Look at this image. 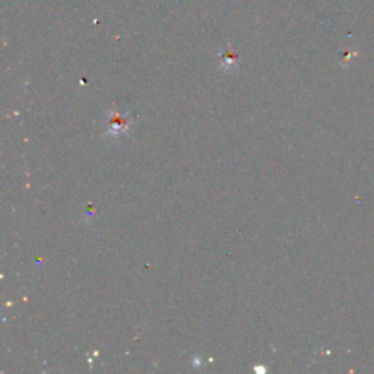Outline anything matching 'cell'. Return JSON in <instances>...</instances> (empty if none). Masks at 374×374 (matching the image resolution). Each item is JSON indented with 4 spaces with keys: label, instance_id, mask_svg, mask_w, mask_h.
<instances>
[{
    "label": "cell",
    "instance_id": "1",
    "mask_svg": "<svg viewBox=\"0 0 374 374\" xmlns=\"http://www.w3.org/2000/svg\"><path fill=\"white\" fill-rule=\"evenodd\" d=\"M237 60H238V56L233 50H227V52H224L221 54V63H223V66H224L226 69L233 68V66H235Z\"/></svg>",
    "mask_w": 374,
    "mask_h": 374
}]
</instances>
